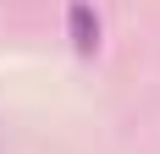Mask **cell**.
I'll list each match as a JSON object with an SVG mask.
<instances>
[{
    "label": "cell",
    "mask_w": 160,
    "mask_h": 154,
    "mask_svg": "<svg viewBox=\"0 0 160 154\" xmlns=\"http://www.w3.org/2000/svg\"><path fill=\"white\" fill-rule=\"evenodd\" d=\"M66 33H72V50L78 55H94L99 50V17H94L88 0H72L66 6Z\"/></svg>",
    "instance_id": "1"
}]
</instances>
